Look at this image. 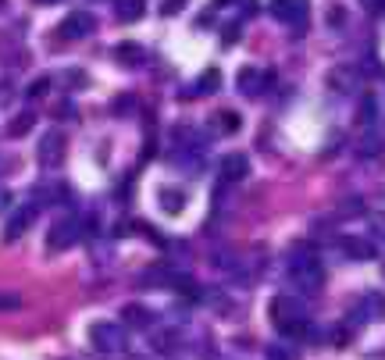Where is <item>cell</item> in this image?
Listing matches in <instances>:
<instances>
[{"mask_svg":"<svg viewBox=\"0 0 385 360\" xmlns=\"http://www.w3.org/2000/svg\"><path fill=\"white\" fill-rule=\"evenodd\" d=\"M289 278H293L300 289L314 292V289L321 285V278H324L321 261H317L310 250H293V257H289Z\"/></svg>","mask_w":385,"mask_h":360,"instance_id":"obj_2","label":"cell"},{"mask_svg":"<svg viewBox=\"0 0 385 360\" xmlns=\"http://www.w3.org/2000/svg\"><path fill=\"white\" fill-rule=\"evenodd\" d=\"M239 36H243V29H239V25H225V46H232Z\"/></svg>","mask_w":385,"mask_h":360,"instance_id":"obj_27","label":"cell"},{"mask_svg":"<svg viewBox=\"0 0 385 360\" xmlns=\"http://www.w3.org/2000/svg\"><path fill=\"white\" fill-rule=\"evenodd\" d=\"M115 11L122 22H136L143 18V0H115Z\"/></svg>","mask_w":385,"mask_h":360,"instance_id":"obj_18","label":"cell"},{"mask_svg":"<svg viewBox=\"0 0 385 360\" xmlns=\"http://www.w3.org/2000/svg\"><path fill=\"white\" fill-rule=\"evenodd\" d=\"M357 82H360V75L353 68H332L328 72V86H332L336 93H350V89H357Z\"/></svg>","mask_w":385,"mask_h":360,"instance_id":"obj_14","label":"cell"},{"mask_svg":"<svg viewBox=\"0 0 385 360\" xmlns=\"http://www.w3.org/2000/svg\"><path fill=\"white\" fill-rule=\"evenodd\" d=\"M360 118H364V125L374 122V100H364V114H360Z\"/></svg>","mask_w":385,"mask_h":360,"instance_id":"obj_28","label":"cell"},{"mask_svg":"<svg viewBox=\"0 0 385 360\" xmlns=\"http://www.w3.org/2000/svg\"><path fill=\"white\" fill-rule=\"evenodd\" d=\"M364 318H367V321L385 318V296H381V292H367V296H364Z\"/></svg>","mask_w":385,"mask_h":360,"instance_id":"obj_17","label":"cell"},{"mask_svg":"<svg viewBox=\"0 0 385 360\" xmlns=\"http://www.w3.org/2000/svg\"><path fill=\"white\" fill-rule=\"evenodd\" d=\"M4 211H15V197L8 190H0V214H4Z\"/></svg>","mask_w":385,"mask_h":360,"instance_id":"obj_26","label":"cell"},{"mask_svg":"<svg viewBox=\"0 0 385 360\" xmlns=\"http://www.w3.org/2000/svg\"><path fill=\"white\" fill-rule=\"evenodd\" d=\"M271 15L286 22V25H303L307 15H310V0H271Z\"/></svg>","mask_w":385,"mask_h":360,"instance_id":"obj_6","label":"cell"},{"mask_svg":"<svg viewBox=\"0 0 385 360\" xmlns=\"http://www.w3.org/2000/svg\"><path fill=\"white\" fill-rule=\"evenodd\" d=\"M271 321L286 339H296V335L307 332V314L293 296H274L271 299Z\"/></svg>","mask_w":385,"mask_h":360,"instance_id":"obj_1","label":"cell"},{"mask_svg":"<svg viewBox=\"0 0 385 360\" xmlns=\"http://www.w3.org/2000/svg\"><path fill=\"white\" fill-rule=\"evenodd\" d=\"M0 168H11V161H8V157H0ZM0 175H4V171H0Z\"/></svg>","mask_w":385,"mask_h":360,"instance_id":"obj_31","label":"cell"},{"mask_svg":"<svg viewBox=\"0 0 385 360\" xmlns=\"http://www.w3.org/2000/svg\"><path fill=\"white\" fill-rule=\"evenodd\" d=\"M82 239V221L79 218H58L46 228V247L50 250H68Z\"/></svg>","mask_w":385,"mask_h":360,"instance_id":"obj_3","label":"cell"},{"mask_svg":"<svg viewBox=\"0 0 385 360\" xmlns=\"http://www.w3.org/2000/svg\"><path fill=\"white\" fill-rule=\"evenodd\" d=\"M217 4H222V8H225V4H232V0H217Z\"/></svg>","mask_w":385,"mask_h":360,"instance_id":"obj_32","label":"cell"},{"mask_svg":"<svg viewBox=\"0 0 385 360\" xmlns=\"http://www.w3.org/2000/svg\"><path fill=\"white\" fill-rule=\"evenodd\" d=\"M15 307H22V299L11 292H0V311H15Z\"/></svg>","mask_w":385,"mask_h":360,"instance_id":"obj_22","label":"cell"},{"mask_svg":"<svg viewBox=\"0 0 385 360\" xmlns=\"http://www.w3.org/2000/svg\"><path fill=\"white\" fill-rule=\"evenodd\" d=\"M360 8H364L367 15H381V11H385V0H360Z\"/></svg>","mask_w":385,"mask_h":360,"instance_id":"obj_25","label":"cell"},{"mask_svg":"<svg viewBox=\"0 0 385 360\" xmlns=\"http://www.w3.org/2000/svg\"><path fill=\"white\" fill-rule=\"evenodd\" d=\"M93 29H96V22H93L89 11H72V15L61 22V36H65V39H86Z\"/></svg>","mask_w":385,"mask_h":360,"instance_id":"obj_8","label":"cell"},{"mask_svg":"<svg viewBox=\"0 0 385 360\" xmlns=\"http://www.w3.org/2000/svg\"><path fill=\"white\" fill-rule=\"evenodd\" d=\"M339 250L350 257V261H374V247L360 235H343L339 239Z\"/></svg>","mask_w":385,"mask_h":360,"instance_id":"obj_10","label":"cell"},{"mask_svg":"<svg viewBox=\"0 0 385 360\" xmlns=\"http://www.w3.org/2000/svg\"><path fill=\"white\" fill-rule=\"evenodd\" d=\"M217 86H222V72H217V68H207V72L196 79V89H189L186 97H203V93H214Z\"/></svg>","mask_w":385,"mask_h":360,"instance_id":"obj_16","label":"cell"},{"mask_svg":"<svg viewBox=\"0 0 385 360\" xmlns=\"http://www.w3.org/2000/svg\"><path fill=\"white\" fill-rule=\"evenodd\" d=\"M61 161H65V136H61L58 129H50V132H43L39 143H36V164L53 171V168H61Z\"/></svg>","mask_w":385,"mask_h":360,"instance_id":"obj_5","label":"cell"},{"mask_svg":"<svg viewBox=\"0 0 385 360\" xmlns=\"http://www.w3.org/2000/svg\"><path fill=\"white\" fill-rule=\"evenodd\" d=\"M157 197H160V211H164V214H172V218H175V214L186 211V193L175 190V186H164Z\"/></svg>","mask_w":385,"mask_h":360,"instance_id":"obj_13","label":"cell"},{"mask_svg":"<svg viewBox=\"0 0 385 360\" xmlns=\"http://www.w3.org/2000/svg\"><path fill=\"white\" fill-rule=\"evenodd\" d=\"M264 356H267V360H293L286 346H267V353H264Z\"/></svg>","mask_w":385,"mask_h":360,"instance_id":"obj_24","label":"cell"},{"mask_svg":"<svg viewBox=\"0 0 385 360\" xmlns=\"http://www.w3.org/2000/svg\"><path fill=\"white\" fill-rule=\"evenodd\" d=\"M72 114H75V107H72V104H65V107L58 111V118H72Z\"/></svg>","mask_w":385,"mask_h":360,"instance_id":"obj_29","label":"cell"},{"mask_svg":"<svg viewBox=\"0 0 385 360\" xmlns=\"http://www.w3.org/2000/svg\"><path fill=\"white\" fill-rule=\"evenodd\" d=\"M236 82H239V89H243L246 97H257V93H260V86H264V82H271V75H264V72H257V68H239Z\"/></svg>","mask_w":385,"mask_h":360,"instance_id":"obj_12","label":"cell"},{"mask_svg":"<svg viewBox=\"0 0 385 360\" xmlns=\"http://www.w3.org/2000/svg\"><path fill=\"white\" fill-rule=\"evenodd\" d=\"M32 218H36V204L15 207V211H11V218H8V228H4V243H15V239H22V235L29 232Z\"/></svg>","mask_w":385,"mask_h":360,"instance_id":"obj_7","label":"cell"},{"mask_svg":"<svg viewBox=\"0 0 385 360\" xmlns=\"http://www.w3.org/2000/svg\"><path fill=\"white\" fill-rule=\"evenodd\" d=\"M115 57H118V65H125V68H139V65H143V46H136V43H118V46H115Z\"/></svg>","mask_w":385,"mask_h":360,"instance_id":"obj_15","label":"cell"},{"mask_svg":"<svg viewBox=\"0 0 385 360\" xmlns=\"http://www.w3.org/2000/svg\"><path fill=\"white\" fill-rule=\"evenodd\" d=\"M46 89H50V79H46V75H39V79H32V82L25 86V97H32V100H36V97H46Z\"/></svg>","mask_w":385,"mask_h":360,"instance_id":"obj_21","label":"cell"},{"mask_svg":"<svg viewBox=\"0 0 385 360\" xmlns=\"http://www.w3.org/2000/svg\"><path fill=\"white\" fill-rule=\"evenodd\" d=\"M186 8V0H164V4H160V15H179Z\"/></svg>","mask_w":385,"mask_h":360,"instance_id":"obj_23","label":"cell"},{"mask_svg":"<svg viewBox=\"0 0 385 360\" xmlns=\"http://www.w3.org/2000/svg\"><path fill=\"white\" fill-rule=\"evenodd\" d=\"M0 11H4V0H0Z\"/></svg>","mask_w":385,"mask_h":360,"instance_id":"obj_33","label":"cell"},{"mask_svg":"<svg viewBox=\"0 0 385 360\" xmlns=\"http://www.w3.org/2000/svg\"><path fill=\"white\" fill-rule=\"evenodd\" d=\"M32 125H36V114H32V111H22V114L15 118V122H8V136H11V139H18V136H25Z\"/></svg>","mask_w":385,"mask_h":360,"instance_id":"obj_19","label":"cell"},{"mask_svg":"<svg viewBox=\"0 0 385 360\" xmlns=\"http://www.w3.org/2000/svg\"><path fill=\"white\" fill-rule=\"evenodd\" d=\"M36 4H43V8H53V4H61V0H36Z\"/></svg>","mask_w":385,"mask_h":360,"instance_id":"obj_30","label":"cell"},{"mask_svg":"<svg viewBox=\"0 0 385 360\" xmlns=\"http://www.w3.org/2000/svg\"><path fill=\"white\" fill-rule=\"evenodd\" d=\"M217 129H222V132H236V129H239V114H232V111H217Z\"/></svg>","mask_w":385,"mask_h":360,"instance_id":"obj_20","label":"cell"},{"mask_svg":"<svg viewBox=\"0 0 385 360\" xmlns=\"http://www.w3.org/2000/svg\"><path fill=\"white\" fill-rule=\"evenodd\" d=\"M122 321H125V328H139V332H146V328H153V311H146V307H139V304H129V307H122Z\"/></svg>","mask_w":385,"mask_h":360,"instance_id":"obj_11","label":"cell"},{"mask_svg":"<svg viewBox=\"0 0 385 360\" xmlns=\"http://www.w3.org/2000/svg\"><path fill=\"white\" fill-rule=\"evenodd\" d=\"M217 168H222V178H225V182H239V178L250 175V157L236 150V154H225Z\"/></svg>","mask_w":385,"mask_h":360,"instance_id":"obj_9","label":"cell"},{"mask_svg":"<svg viewBox=\"0 0 385 360\" xmlns=\"http://www.w3.org/2000/svg\"><path fill=\"white\" fill-rule=\"evenodd\" d=\"M89 342L100 353H118V349H125V328L115 321H96L89 328Z\"/></svg>","mask_w":385,"mask_h":360,"instance_id":"obj_4","label":"cell"}]
</instances>
